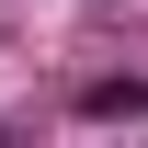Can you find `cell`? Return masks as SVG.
Returning a JSON list of instances; mask_svg holds the SVG:
<instances>
[{
	"instance_id": "6da1fadb",
	"label": "cell",
	"mask_w": 148,
	"mask_h": 148,
	"mask_svg": "<svg viewBox=\"0 0 148 148\" xmlns=\"http://www.w3.org/2000/svg\"><path fill=\"white\" fill-rule=\"evenodd\" d=\"M80 114H91V125H114V114H148V80H91V91H80Z\"/></svg>"
}]
</instances>
